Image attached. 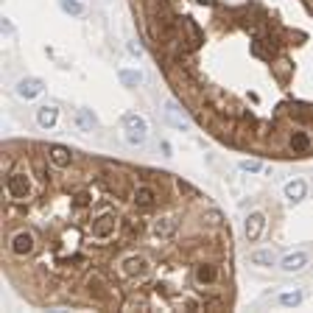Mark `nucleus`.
Wrapping results in <instances>:
<instances>
[{"label":"nucleus","mask_w":313,"mask_h":313,"mask_svg":"<svg viewBox=\"0 0 313 313\" xmlns=\"http://www.w3.org/2000/svg\"><path fill=\"white\" fill-rule=\"evenodd\" d=\"M308 266V255L305 252H296V255H288L279 260V268L282 271H302V268Z\"/></svg>","instance_id":"obj_6"},{"label":"nucleus","mask_w":313,"mask_h":313,"mask_svg":"<svg viewBox=\"0 0 313 313\" xmlns=\"http://www.w3.org/2000/svg\"><path fill=\"white\" fill-rule=\"evenodd\" d=\"M3 274L34 308H235L232 232L207 193L45 140L3 143Z\"/></svg>","instance_id":"obj_1"},{"label":"nucleus","mask_w":313,"mask_h":313,"mask_svg":"<svg viewBox=\"0 0 313 313\" xmlns=\"http://www.w3.org/2000/svg\"><path fill=\"white\" fill-rule=\"evenodd\" d=\"M123 129H126V140L132 145H143L145 143V134H148V123H145L143 115L137 112H129L123 115Z\"/></svg>","instance_id":"obj_3"},{"label":"nucleus","mask_w":313,"mask_h":313,"mask_svg":"<svg viewBox=\"0 0 313 313\" xmlns=\"http://www.w3.org/2000/svg\"><path fill=\"white\" fill-rule=\"evenodd\" d=\"M305 193H308V185H305V182H302V179H296V182H288V185H285V196H288V199H305Z\"/></svg>","instance_id":"obj_9"},{"label":"nucleus","mask_w":313,"mask_h":313,"mask_svg":"<svg viewBox=\"0 0 313 313\" xmlns=\"http://www.w3.org/2000/svg\"><path fill=\"white\" fill-rule=\"evenodd\" d=\"M252 263H263V266H274V263H277V255H274V252H255V255H252Z\"/></svg>","instance_id":"obj_12"},{"label":"nucleus","mask_w":313,"mask_h":313,"mask_svg":"<svg viewBox=\"0 0 313 313\" xmlns=\"http://www.w3.org/2000/svg\"><path fill=\"white\" fill-rule=\"evenodd\" d=\"M263 226H266V218H263L260 212L249 215V221H246V241H249V243L260 241V235H263Z\"/></svg>","instance_id":"obj_5"},{"label":"nucleus","mask_w":313,"mask_h":313,"mask_svg":"<svg viewBox=\"0 0 313 313\" xmlns=\"http://www.w3.org/2000/svg\"><path fill=\"white\" fill-rule=\"evenodd\" d=\"M42 89H45V81L31 76V78H20L17 87H14V92H17V98L31 101V98H36V95H42Z\"/></svg>","instance_id":"obj_4"},{"label":"nucleus","mask_w":313,"mask_h":313,"mask_svg":"<svg viewBox=\"0 0 313 313\" xmlns=\"http://www.w3.org/2000/svg\"><path fill=\"white\" fill-rule=\"evenodd\" d=\"M302 299H305V294H302V291H285V294H279V305H285V308L299 305Z\"/></svg>","instance_id":"obj_10"},{"label":"nucleus","mask_w":313,"mask_h":313,"mask_svg":"<svg viewBox=\"0 0 313 313\" xmlns=\"http://www.w3.org/2000/svg\"><path fill=\"white\" fill-rule=\"evenodd\" d=\"M56 118H59V109L56 106H39L36 109V123L42 126V129H51V126H56Z\"/></svg>","instance_id":"obj_7"},{"label":"nucleus","mask_w":313,"mask_h":313,"mask_svg":"<svg viewBox=\"0 0 313 313\" xmlns=\"http://www.w3.org/2000/svg\"><path fill=\"white\" fill-rule=\"evenodd\" d=\"M188 118L224 148L313 159V0H129Z\"/></svg>","instance_id":"obj_2"},{"label":"nucleus","mask_w":313,"mask_h":313,"mask_svg":"<svg viewBox=\"0 0 313 313\" xmlns=\"http://www.w3.org/2000/svg\"><path fill=\"white\" fill-rule=\"evenodd\" d=\"M62 3V9L67 11V14H73V17H81L84 14V6L78 3V0H59Z\"/></svg>","instance_id":"obj_11"},{"label":"nucleus","mask_w":313,"mask_h":313,"mask_svg":"<svg viewBox=\"0 0 313 313\" xmlns=\"http://www.w3.org/2000/svg\"><path fill=\"white\" fill-rule=\"evenodd\" d=\"M263 162H266V159H260V156H255V159H243V162H241V171L257 174V171H263Z\"/></svg>","instance_id":"obj_13"},{"label":"nucleus","mask_w":313,"mask_h":313,"mask_svg":"<svg viewBox=\"0 0 313 313\" xmlns=\"http://www.w3.org/2000/svg\"><path fill=\"white\" fill-rule=\"evenodd\" d=\"M118 78H121L123 87H137V84H143L145 76L140 73V70H132V67H123V70H118Z\"/></svg>","instance_id":"obj_8"}]
</instances>
